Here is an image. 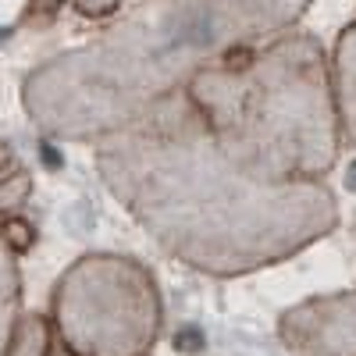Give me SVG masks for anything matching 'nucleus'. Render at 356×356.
I'll return each instance as SVG.
<instances>
[{
  "label": "nucleus",
  "instance_id": "obj_2",
  "mask_svg": "<svg viewBox=\"0 0 356 356\" xmlns=\"http://www.w3.org/2000/svg\"><path fill=\"white\" fill-rule=\"evenodd\" d=\"M54 324L79 356H139L157 332L154 289L129 260L86 257L57 285Z\"/></svg>",
  "mask_w": 356,
  "mask_h": 356
},
{
  "label": "nucleus",
  "instance_id": "obj_1",
  "mask_svg": "<svg viewBox=\"0 0 356 356\" xmlns=\"http://www.w3.org/2000/svg\"><path fill=\"white\" fill-rule=\"evenodd\" d=\"M289 11L296 0H143L97 43L29 75L25 111L61 139L111 136Z\"/></svg>",
  "mask_w": 356,
  "mask_h": 356
},
{
  "label": "nucleus",
  "instance_id": "obj_7",
  "mask_svg": "<svg viewBox=\"0 0 356 356\" xmlns=\"http://www.w3.org/2000/svg\"><path fill=\"white\" fill-rule=\"evenodd\" d=\"M36 4H40V8H43V11H54V8H57V4H61V0H36Z\"/></svg>",
  "mask_w": 356,
  "mask_h": 356
},
{
  "label": "nucleus",
  "instance_id": "obj_4",
  "mask_svg": "<svg viewBox=\"0 0 356 356\" xmlns=\"http://www.w3.org/2000/svg\"><path fill=\"white\" fill-rule=\"evenodd\" d=\"M50 349H54L50 324L43 317H18L4 356H50Z\"/></svg>",
  "mask_w": 356,
  "mask_h": 356
},
{
  "label": "nucleus",
  "instance_id": "obj_3",
  "mask_svg": "<svg viewBox=\"0 0 356 356\" xmlns=\"http://www.w3.org/2000/svg\"><path fill=\"white\" fill-rule=\"evenodd\" d=\"M15 324H18V267H15V250L0 235V356L8 353Z\"/></svg>",
  "mask_w": 356,
  "mask_h": 356
},
{
  "label": "nucleus",
  "instance_id": "obj_6",
  "mask_svg": "<svg viewBox=\"0 0 356 356\" xmlns=\"http://www.w3.org/2000/svg\"><path fill=\"white\" fill-rule=\"evenodd\" d=\"M50 356H79V353H72V349H68L65 342H57V346L50 349Z\"/></svg>",
  "mask_w": 356,
  "mask_h": 356
},
{
  "label": "nucleus",
  "instance_id": "obj_5",
  "mask_svg": "<svg viewBox=\"0 0 356 356\" xmlns=\"http://www.w3.org/2000/svg\"><path fill=\"white\" fill-rule=\"evenodd\" d=\"M75 8L82 11V15H107V11H114L118 8V0H75Z\"/></svg>",
  "mask_w": 356,
  "mask_h": 356
}]
</instances>
